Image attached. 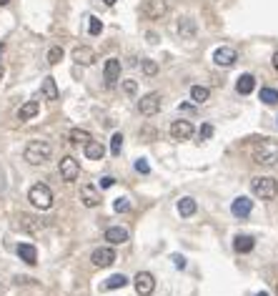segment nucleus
I'll return each instance as SVG.
<instances>
[{
	"mask_svg": "<svg viewBox=\"0 0 278 296\" xmlns=\"http://www.w3.org/2000/svg\"><path fill=\"white\" fill-rule=\"evenodd\" d=\"M253 161L256 164H260V166H273V164H278V140H273V138H263V140H258L256 146H253Z\"/></svg>",
	"mask_w": 278,
	"mask_h": 296,
	"instance_id": "f257e3e1",
	"label": "nucleus"
},
{
	"mask_svg": "<svg viewBox=\"0 0 278 296\" xmlns=\"http://www.w3.org/2000/svg\"><path fill=\"white\" fill-rule=\"evenodd\" d=\"M26 161L30 164V166H43V164H48L50 161V156H53V146L48 143V140H30L28 146H26Z\"/></svg>",
	"mask_w": 278,
	"mask_h": 296,
	"instance_id": "f03ea898",
	"label": "nucleus"
},
{
	"mask_svg": "<svg viewBox=\"0 0 278 296\" xmlns=\"http://www.w3.org/2000/svg\"><path fill=\"white\" fill-rule=\"evenodd\" d=\"M250 191H253V196L270 201L278 196V181L270 176H256V178H250Z\"/></svg>",
	"mask_w": 278,
	"mask_h": 296,
	"instance_id": "7ed1b4c3",
	"label": "nucleus"
},
{
	"mask_svg": "<svg viewBox=\"0 0 278 296\" xmlns=\"http://www.w3.org/2000/svg\"><path fill=\"white\" fill-rule=\"evenodd\" d=\"M28 201H30L36 208L48 211V208L53 206V191H50L46 184H36V186H30V191H28Z\"/></svg>",
	"mask_w": 278,
	"mask_h": 296,
	"instance_id": "20e7f679",
	"label": "nucleus"
},
{
	"mask_svg": "<svg viewBox=\"0 0 278 296\" xmlns=\"http://www.w3.org/2000/svg\"><path fill=\"white\" fill-rule=\"evenodd\" d=\"M133 286H136L138 296H150L156 291V278H153L150 271H138L136 278H133Z\"/></svg>",
	"mask_w": 278,
	"mask_h": 296,
	"instance_id": "39448f33",
	"label": "nucleus"
},
{
	"mask_svg": "<svg viewBox=\"0 0 278 296\" xmlns=\"http://www.w3.org/2000/svg\"><path fill=\"white\" fill-rule=\"evenodd\" d=\"M138 110L140 116H156L160 110V93H146L140 100H138Z\"/></svg>",
	"mask_w": 278,
	"mask_h": 296,
	"instance_id": "423d86ee",
	"label": "nucleus"
},
{
	"mask_svg": "<svg viewBox=\"0 0 278 296\" xmlns=\"http://www.w3.org/2000/svg\"><path fill=\"white\" fill-rule=\"evenodd\" d=\"M78 176H80V164L73 156H63L60 158V178L68 181V184H73Z\"/></svg>",
	"mask_w": 278,
	"mask_h": 296,
	"instance_id": "0eeeda50",
	"label": "nucleus"
},
{
	"mask_svg": "<svg viewBox=\"0 0 278 296\" xmlns=\"http://www.w3.org/2000/svg\"><path fill=\"white\" fill-rule=\"evenodd\" d=\"M140 13L146 18H150V20H158V18H163L168 13V6H166V0H143Z\"/></svg>",
	"mask_w": 278,
	"mask_h": 296,
	"instance_id": "6e6552de",
	"label": "nucleus"
},
{
	"mask_svg": "<svg viewBox=\"0 0 278 296\" xmlns=\"http://www.w3.org/2000/svg\"><path fill=\"white\" fill-rule=\"evenodd\" d=\"M236 60H238V56H236V50L228 48V46H220V48H216V53H213V63L220 66V68H230Z\"/></svg>",
	"mask_w": 278,
	"mask_h": 296,
	"instance_id": "1a4fd4ad",
	"label": "nucleus"
},
{
	"mask_svg": "<svg viewBox=\"0 0 278 296\" xmlns=\"http://www.w3.org/2000/svg\"><path fill=\"white\" fill-rule=\"evenodd\" d=\"M193 133H196V128L190 120H173L170 123V136L176 140H188V138H193Z\"/></svg>",
	"mask_w": 278,
	"mask_h": 296,
	"instance_id": "9d476101",
	"label": "nucleus"
},
{
	"mask_svg": "<svg viewBox=\"0 0 278 296\" xmlns=\"http://www.w3.org/2000/svg\"><path fill=\"white\" fill-rule=\"evenodd\" d=\"M90 261H93L98 268H108V266L116 261V251H113L110 246H100V248H96V251H93Z\"/></svg>",
	"mask_w": 278,
	"mask_h": 296,
	"instance_id": "9b49d317",
	"label": "nucleus"
},
{
	"mask_svg": "<svg viewBox=\"0 0 278 296\" xmlns=\"http://www.w3.org/2000/svg\"><path fill=\"white\" fill-rule=\"evenodd\" d=\"M80 201H83V206H88V208L100 206V194H98V188H96L93 184H83V186H80Z\"/></svg>",
	"mask_w": 278,
	"mask_h": 296,
	"instance_id": "f8f14e48",
	"label": "nucleus"
},
{
	"mask_svg": "<svg viewBox=\"0 0 278 296\" xmlns=\"http://www.w3.org/2000/svg\"><path fill=\"white\" fill-rule=\"evenodd\" d=\"M250 211H253V201L248 196H238L233 201V206H230V214L236 218H246V216H250Z\"/></svg>",
	"mask_w": 278,
	"mask_h": 296,
	"instance_id": "ddd939ff",
	"label": "nucleus"
},
{
	"mask_svg": "<svg viewBox=\"0 0 278 296\" xmlns=\"http://www.w3.org/2000/svg\"><path fill=\"white\" fill-rule=\"evenodd\" d=\"M73 60H76L78 66H93V63H96V50L88 48V46H78V48L73 50Z\"/></svg>",
	"mask_w": 278,
	"mask_h": 296,
	"instance_id": "4468645a",
	"label": "nucleus"
},
{
	"mask_svg": "<svg viewBox=\"0 0 278 296\" xmlns=\"http://www.w3.org/2000/svg\"><path fill=\"white\" fill-rule=\"evenodd\" d=\"M128 236H130V234H128V228H123V226H110V228H106V241L113 244V246L126 244Z\"/></svg>",
	"mask_w": 278,
	"mask_h": 296,
	"instance_id": "2eb2a0df",
	"label": "nucleus"
},
{
	"mask_svg": "<svg viewBox=\"0 0 278 296\" xmlns=\"http://www.w3.org/2000/svg\"><path fill=\"white\" fill-rule=\"evenodd\" d=\"M83 154H86V158H90V161H100V158L106 156V148H103L100 140H88V143L83 146Z\"/></svg>",
	"mask_w": 278,
	"mask_h": 296,
	"instance_id": "dca6fc26",
	"label": "nucleus"
},
{
	"mask_svg": "<svg viewBox=\"0 0 278 296\" xmlns=\"http://www.w3.org/2000/svg\"><path fill=\"white\" fill-rule=\"evenodd\" d=\"M18 256H20V261H26L28 266H36V264H38V248H36L33 244H20V246H18Z\"/></svg>",
	"mask_w": 278,
	"mask_h": 296,
	"instance_id": "f3484780",
	"label": "nucleus"
},
{
	"mask_svg": "<svg viewBox=\"0 0 278 296\" xmlns=\"http://www.w3.org/2000/svg\"><path fill=\"white\" fill-rule=\"evenodd\" d=\"M103 76L108 83H116L120 78V60L118 58H108L106 60V68H103Z\"/></svg>",
	"mask_w": 278,
	"mask_h": 296,
	"instance_id": "a211bd4d",
	"label": "nucleus"
},
{
	"mask_svg": "<svg viewBox=\"0 0 278 296\" xmlns=\"http://www.w3.org/2000/svg\"><path fill=\"white\" fill-rule=\"evenodd\" d=\"M236 90H238L240 96L253 93V90H256V78H253L250 73H243V76L238 78V83H236Z\"/></svg>",
	"mask_w": 278,
	"mask_h": 296,
	"instance_id": "6ab92c4d",
	"label": "nucleus"
},
{
	"mask_svg": "<svg viewBox=\"0 0 278 296\" xmlns=\"http://www.w3.org/2000/svg\"><path fill=\"white\" fill-rule=\"evenodd\" d=\"M18 221H20V228H23V231H28V234H38V231L43 228V224H40L36 216H30V214H20V218H18Z\"/></svg>",
	"mask_w": 278,
	"mask_h": 296,
	"instance_id": "aec40b11",
	"label": "nucleus"
},
{
	"mask_svg": "<svg viewBox=\"0 0 278 296\" xmlns=\"http://www.w3.org/2000/svg\"><path fill=\"white\" fill-rule=\"evenodd\" d=\"M38 110H40V103H38V100H28L26 106H20V110H18V120H30V118L38 116Z\"/></svg>",
	"mask_w": 278,
	"mask_h": 296,
	"instance_id": "412c9836",
	"label": "nucleus"
},
{
	"mask_svg": "<svg viewBox=\"0 0 278 296\" xmlns=\"http://www.w3.org/2000/svg\"><path fill=\"white\" fill-rule=\"evenodd\" d=\"M196 208H198V206H196V201H193L190 196H183V198L178 201V214H180L183 218H190V216L196 214Z\"/></svg>",
	"mask_w": 278,
	"mask_h": 296,
	"instance_id": "4be33fe9",
	"label": "nucleus"
},
{
	"mask_svg": "<svg viewBox=\"0 0 278 296\" xmlns=\"http://www.w3.org/2000/svg\"><path fill=\"white\" fill-rule=\"evenodd\" d=\"M253 246H256V241L250 236H236V241H233V248L238 254H248V251H253Z\"/></svg>",
	"mask_w": 278,
	"mask_h": 296,
	"instance_id": "5701e85b",
	"label": "nucleus"
},
{
	"mask_svg": "<svg viewBox=\"0 0 278 296\" xmlns=\"http://www.w3.org/2000/svg\"><path fill=\"white\" fill-rule=\"evenodd\" d=\"M43 96H46L48 100H58V96H60V93H58L56 78H50V76H48V78L43 80Z\"/></svg>",
	"mask_w": 278,
	"mask_h": 296,
	"instance_id": "b1692460",
	"label": "nucleus"
},
{
	"mask_svg": "<svg viewBox=\"0 0 278 296\" xmlns=\"http://www.w3.org/2000/svg\"><path fill=\"white\" fill-rule=\"evenodd\" d=\"M68 138H70V143H88V140H93V136L86 130V128H73L70 133H68Z\"/></svg>",
	"mask_w": 278,
	"mask_h": 296,
	"instance_id": "393cba45",
	"label": "nucleus"
},
{
	"mask_svg": "<svg viewBox=\"0 0 278 296\" xmlns=\"http://www.w3.org/2000/svg\"><path fill=\"white\" fill-rule=\"evenodd\" d=\"M210 98V90L208 88H203V86H193L190 88V100L193 103H206Z\"/></svg>",
	"mask_w": 278,
	"mask_h": 296,
	"instance_id": "a878e982",
	"label": "nucleus"
},
{
	"mask_svg": "<svg viewBox=\"0 0 278 296\" xmlns=\"http://www.w3.org/2000/svg\"><path fill=\"white\" fill-rule=\"evenodd\" d=\"M126 284H128V278H126L123 274H113V276L103 284V288H108V291H110V288H123Z\"/></svg>",
	"mask_w": 278,
	"mask_h": 296,
	"instance_id": "bb28decb",
	"label": "nucleus"
},
{
	"mask_svg": "<svg viewBox=\"0 0 278 296\" xmlns=\"http://www.w3.org/2000/svg\"><path fill=\"white\" fill-rule=\"evenodd\" d=\"M260 100L266 106H278V90L276 88H260Z\"/></svg>",
	"mask_w": 278,
	"mask_h": 296,
	"instance_id": "cd10ccee",
	"label": "nucleus"
},
{
	"mask_svg": "<svg viewBox=\"0 0 278 296\" xmlns=\"http://www.w3.org/2000/svg\"><path fill=\"white\" fill-rule=\"evenodd\" d=\"M120 151H123V136L120 133H113V138H110V154L113 156H120Z\"/></svg>",
	"mask_w": 278,
	"mask_h": 296,
	"instance_id": "c85d7f7f",
	"label": "nucleus"
},
{
	"mask_svg": "<svg viewBox=\"0 0 278 296\" xmlns=\"http://www.w3.org/2000/svg\"><path fill=\"white\" fill-rule=\"evenodd\" d=\"M178 30H180V36H186V38H188V36H193V33H196V23H193L190 18H183V20H180V26H178Z\"/></svg>",
	"mask_w": 278,
	"mask_h": 296,
	"instance_id": "c756f323",
	"label": "nucleus"
},
{
	"mask_svg": "<svg viewBox=\"0 0 278 296\" xmlns=\"http://www.w3.org/2000/svg\"><path fill=\"white\" fill-rule=\"evenodd\" d=\"M60 60H63V48H60V46L50 48V53H48V63H50V66H58Z\"/></svg>",
	"mask_w": 278,
	"mask_h": 296,
	"instance_id": "7c9ffc66",
	"label": "nucleus"
},
{
	"mask_svg": "<svg viewBox=\"0 0 278 296\" xmlns=\"http://www.w3.org/2000/svg\"><path fill=\"white\" fill-rule=\"evenodd\" d=\"M113 208H116L118 214H128V211H130V201H128V198H116Z\"/></svg>",
	"mask_w": 278,
	"mask_h": 296,
	"instance_id": "2f4dec72",
	"label": "nucleus"
},
{
	"mask_svg": "<svg viewBox=\"0 0 278 296\" xmlns=\"http://www.w3.org/2000/svg\"><path fill=\"white\" fill-rule=\"evenodd\" d=\"M100 30H103V23H100L98 18H90V26H88V33H90V36H100Z\"/></svg>",
	"mask_w": 278,
	"mask_h": 296,
	"instance_id": "473e14b6",
	"label": "nucleus"
},
{
	"mask_svg": "<svg viewBox=\"0 0 278 296\" xmlns=\"http://www.w3.org/2000/svg\"><path fill=\"white\" fill-rule=\"evenodd\" d=\"M143 73L146 76H156L158 73V63L156 60H143Z\"/></svg>",
	"mask_w": 278,
	"mask_h": 296,
	"instance_id": "72a5a7b5",
	"label": "nucleus"
},
{
	"mask_svg": "<svg viewBox=\"0 0 278 296\" xmlns=\"http://www.w3.org/2000/svg\"><path fill=\"white\" fill-rule=\"evenodd\" d=\"M123 90H126L128 96H136V93H138V83H136V80H123Z\"/></svg>",
	"mask_w": 278,
	"mask_h": 296,
	"instance_id": "f704fd0d",
	"label": "nucleus"
},
{
	"mask_svg": "<svg viewBox=\"0 0 278 296\" xmlns=\"http://www.w3.org/2000/svg\"><path fill=\"white\" fill-rule=\"evenodd\" d=\"M210 136H213V126L210 123H203L200 126V140H208Z\"/></svg>",
	"mask_w": 278,
	"mask_h": 296,
	"instance_id": "c9c22d12",
	"label": "nucleus"
},
{
	"mask_svg": "<svg viewBox=\"0 0 278 296\" xmlns=\"http://www.w3.org/2000/svg\"><path fill=\"white\" fill-rule=\"evenodd\" d=\"M136 171H138V174H150L148 161H146V158H138V161H136Z\"/></svg>",
	"mask_w": 278,
	"mask_h": 296,
	"instance_id": "e433bc0d",
	"label": "nucleus"
},
{
	"mask_svg": "<svg viewBox=\"0 0 278 296\" xmlns=\"http://www.w3.org/2000/svg\"><path fill=\"white\" fill-rule=\"evenodd\" d=\"M170 261L176 264V268H186V258H183L180 254H173V256H170Z\"/></svg>",
	"mask_w": 278,
	"mask_h": 296,
	"instance_id": "4c0bfd02",
	"label": "nucleus"
},
{
	"mask_svg": "<svg viewBox=\"0 0 278 296\" xmlns=\"http://www.w3.org/2000/svg\"><path fill=\"white\" fill-rule=\"evenodd\" d=\"M113 184H116V178H113V176H103V178H100V188H110Z\"/></svg>",
	"mask_w": 278,
	"mask_h": 296,
	"instance_id": "58836bf2",
	"label": "nucleus"
},
{
	"mask_svg": "<svg viewBox=\"0 0 278 296\" xmlns=\"http://www.w3.org/2000/svg\"><path fill=\"white\" fill-rule=\"evenodd\" d=\"M273 68H276V70H278V53H276V56H273Z\"/></svg>",
	"mask_w": 278,
	"mask_h": 296,
	"instance_id": "ea45409f",
	"label": "nucleus"
},
{
	"mask_svg": "<svg viewBox=\"0 0 278 296\" xmlns=\"http://www.w3.org/2000/svg\"><path fill=\"white\" fill-rule=\"evenodd\" d=\"M3 76H6V68H3V63H0V80H3Z\"/></svg>",
	"mask_w": 278,
	"mask_h": 296,
	"instance_id": "a19ab883",
	"label": "nucleus"
},
{
	"mask_svg": "<svg viewBox=\"0 0 278 296\" xmlns=\"http://www.w3.org/2000/svg\"><path fill=\"white\" fill-rule=\"evenodd\" d=\"M103 3H106V6H116V3H118V0H103Z\"/></svg>",
	"mask_w": 278,
	"mask_h": 296,
	"instance_id": "79ce46f5",
	"label": "nucleus"
},
{
	"mask_svg": "<svg viewBox=\"0 0 278 296\" xmlns=\"http://www.w3.org/2000/svg\"><path fill=\"white\" fill-rule=\"evenodd\" d=\"M10 3V0H0V6H8Z\"/></svg>",
	"mask_w": 278,
	"mask_h": 296,
	"instance_id": "37998d69",
	"label": "nucleus"
},
{
	"mask_svg": "<svg viewBox=\"0 0 278 296\" xmlns=\"http://www.w3.org/2000/svg\"><path fill=\"white\" fill-rule=\"evenodd\" d=\"M256 296H268V294H266V291H260V294H256Z\"/></svg>",
	"mask_w": 278,
	"mask_h": 296,
	"instance_id": "c03bdc74",
	"label": "nucleus"
},
{
	"mask_svg": "<svg viewBox=\"0 0 278 296\" xmlns=\"http://www.w3.org/2000/svg\"><path fill=\"white\" fill-rule=\"evenodd\" d=\"M0 294H3V286H0Z\"/></svg>",
	"mask_w": 278,
	"mask_h": 296,
	"instance_id": "a18cd8bd",
	"label": "nucleus"
},
{
	"mask_svg": "<svg viewBox=\"0 0 278 296\" xmlns=\"http://www.w3.org/2000/svg\"><path fill=\"white\" fill-rule=\"evenodd\" d=\"M276 294H278V286H276Z\"/></svg>",
	"mask_w": 278,
	"mask_h": 296,
	"instance_id": "49530a36",
	"label": "nucleus"
}]
</instances>
